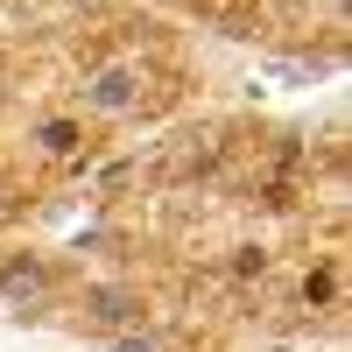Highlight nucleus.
I'll use <instances>...</instances> for the list:
<instances>
[{
    "instance_id": "4",
    "label": "nucleus",
    "mask_w": 352,
    "mask_h": 352,
    "mask_svg": "<svg viewBox=\"0 0 352 352\" xmlns=\"http://www.w3.org/2000/svg\"><path fill=\"white\" fill-rule=\"evenodd\" d=\"M43 155H78V127L71 120H50L43 127Z\"/></svg>"
},
{
    "instance_id": "6",
    "label": "nucleus",
    "mask_w": 352,
    "mask_h": 352,
    "mask_svg": "<svg viewBox=\"0 0 352 352\" xmlns=\"http://www.w3.org/2000/svg\"><path fill=\"white\" fill-rule=\"evenodd\" d=\"M303 296H310V303H331V268H317V275L303 282Z\"/></svg>"
},
{
    "instance_id": "7",
    "label": "nucleus",
    "mask_w": 352,
    "mask_h": 352,
    "mask_svg": "<svg viewBox=\"0 0 352 352\" xmlns=\"http://www.w3.org/2000/svg\"><path fill=\"white\" fill-rule=\"evenodd\" d=\"M113 352H162L155 338H141V331H127V338H113Z\"/></svg>"
},
{
    "instance_id": "1",
    "label": "nucleus",
    "mask_w": 352,
    "mask_h": 352,
    "mask_svg": "<svg viewBox=\"0 0 352 352\" xmlns=\"http://www.w3.org/2000/svg\"><path fill=\"white\" fill-rule=\"evenodd\" d=\"M141 99V71L134 64H106V71H92V85H85V106L92 113H127Z\"/></svg>"
},
{
    "instance_id": "2",
    "label": "nucleus",
    "mask_w": 352,
    "mask_h": 352,
    "mask_svg": "<svg viewBox=\"0 0 352 352\" xmlns=\"http://www.w3.org/2000/svg\"><path fill=\"white\" fill-rule=\"evenodd\" d=\"M43 289H50V268H43V261H28V254H14L8 268H0V296H8V303H36Z\"/></svg>"
},
{
    "instance_id": "5",
    "label": "nucleus",
    "mask_w": 352,
    "mask_h": 352,
    "mask_svg": "<svg viewBox=\"0 0 352 352\" xmlns=\"http://www.w3.org/2000/svg\"><path fill=\"white\" fill-rule=\"evenodd\" d=\"M232 275H268V254H261V247H240V254H232Z\"/></svg>"
},
{
    "instance_id": "3",
    "label": "nucleus",
    "mask_w": 352,
    "mask_h": 352,
    "mask_svg": "<svg viewBox=\"0 0 352 352\" xmlns=\"http://www.w3.org/2000/svg\"><path fill=\"white\" fill-rule=\"evenodd\" d=\"M85 317H92V324H127V317H134V296H127V289H92Z\"/></svg>"
}]
</instances>
